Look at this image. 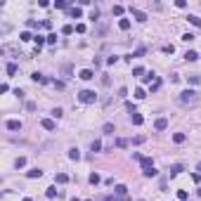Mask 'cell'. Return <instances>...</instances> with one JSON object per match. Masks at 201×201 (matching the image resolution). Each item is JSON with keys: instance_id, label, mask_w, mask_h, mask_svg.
I'll return each mask as SVG.
<instances>
[{"instance_id": "obj_1", "label": "cell", "mask_w": 201, "mask_h": 201, "mask_svg": "<svg viewBox=\"0 0 201 201\" xmlns=\"http://www.w3.org/2000/svg\"><path fill=\"white\" fill-rule=\"evenodd\" d=\"M177 102H180L182 107H194V104L199 102V92L196 90H182L177 95Z\"/></svg>"}, {"instance_id": "obj_2", "label": "cell", "mask_w": 201, "mask_h": 201, "mask_svg": "<svg viewBox=\"0 0 201 201\" xmlns=\"http://www.w3.org/2000/svg\"><path fill=\"white\" fill-rule=\"evenodd\" d=\"M78 102H81V104H95V102H97V95H95V90H81L78 92Z\"/></svg>"}, {"instance_id": "obj_3", "label": "cell", "mask_w": 201, "mask_h": 201, "mask_svg": "<svg viewBox=\"0 0 201 201\" xmlns=\"http://www.w3.org/2000/svg\"><path fill=\"white\" fill-rule=\"evenodd\" d=\"M130 14L135 17V21H147V14L142 12V9H135V7H130Z\"/></svg>"}, {"instance_id": "obj_4", "label": "cell", "mask_w": 201, "mask_h": 201, "mask_svg": "<svg viewBox=\"0 0 201 201\" xmlns=\"http://www.w3.org/2000/svg\"><path fill=\"white\" fill-rule=\"evenodd\" d=\"M5 126H7V130H14V133H17V130H21V121H17V119H9L7 123H5Z\"/></svg>"}, {"instance_id": "obj_5", "label": "cell", "mask_w": 201, "mask_h": 201, "mask_svg": "<svg viewBox=\"0 0 201 201\" xmlns=\"http://www.w3.org/2000/svg\"><path fill=\"white\" fill-rule=\"evenodd\" d=\"M40 126H43L45 130H55L57 128V121L55 119H43V121H40Z\"/></svg>"}, {"instance_id": "obj_6", "label": "cell", "mask_w": 201, "mask_h": 201, "mask_svg": "<svg viewBox=\"0 0 201 201\" xmlns=\"http://www.w3.org/2000/svg\"><path fill=\"white\" fill-rule=\"evenodd\" d=\"M154 128H156V130H166V128H168V119H166V116H161V119H156Z\"/></svg>"}, {"instance_id": "obj_7", "label": "cell", "mask_w": 201, "mask_h": 201, "mask_svg": "<svg viewBox=\"0 0 201 201\" xmlns=\"http://www.w3.org/2000/svg\"><path fill=\"white\" fill-rule=\"evenodd\" d=\"M78 76H81L83 81H92V78H95V71H92V69H83Z\"/></svg>"}, {"instance_id": "obj_8", "label": "cell", "mask_w": 201, "mask_h": 201, "mask_svg": "<svg viewBox=\"0 0 201 201\" xmlns=\"http://www.w3.org/2000/svg\"><path fill=\"white\" fill-rule=\"evenodd\" d=\"M40 175H43L40 168H31V170H26V177H28V180H36V177H40Z\"/></svg>"}, {"instance_id": "obj_9", "label": "cell", "mask_w": 201, "mask_h": 201, "mask_svg": "<svg viewBox=\"0 0 201 201\" xmlns=\"http://www.w3.org/2000/svg\"><path fill=\"white\" fill-rule=\"evenodd\" d=\"M114 192H116V196L126 199V194H128V187H126V185H116V189H114Z\"/></svg>"}, {"instance_id": "obj_10", "label": "cell", "mask_w": 201, "mask_h": 201, "mask_svg": "<svg viewBox=\"0 0 201 201\" xmlns=\"http://www.w3.org/2000/svg\"><path fill=\"white\" fill-rule=\"evenodd\" d=\"M31 81H33V83H50V81H47V78H45V76H43V73H31Z\"/></svg>"}, {"instance_id": "obj_11", "label": "cell", "mask_w": 201, "mask_h": 201, "mask_svg": "<svg viewBox=\"0 0 201 201\" xmlns=\"http://www.w3.org/2000/svg\"><path fill=\"white\" fill-rule=\"evenodd\" d=\"M33 40H36V47L40 50V45H45V43H47V36H40V33H36V36H33Z\"/></svg>"}, {"instance_id": "obj_12", "label": "cell", "mask_w": 201, "mask_h": 201, "mask_svg": "<svg viewBox=\"0 0 201 201\" xmlns=\"http://www.w3.org/2000/svg\"><path fill=\"white\" fill-rule=\"evenodd\" d=\"M140 163H142V170H147V168H154V161H152L149 156H142V161H140Z\"/></svg>"}, {"instance_id": "obj_13", "label": "cell", "mask_w": 201, "mask_h": 201, "mask_svg": "<svg viewBox=\"0 0 201 201\" xmlns=\"http://www.w3.org/2000/svg\"><path fill=\"white\" fill-rule=\"evenodd\" d=\"M189 24H192V26H196V28H201V17H196V14H189Z\"/></svg>"}, {"instance_id": "obj_14", "label": "cell", "mask_w": 201, "mask_h": 201, "mask_svg": "<svg viewBox=\"0 0 201 201\" xmlns=\"http://www.w3.org/2000/svg\"><path fill=\"white\" fill-rule=\"evenodd\" d=\"M130 119H133V126H142V123H144V119H142V114H133V116H130Z\"/></svg>"}, {"instance_id": "obj_15", "label": "cell", "mask_w": 201, "mask_h": 201, "mask_svg": "<svg viewBox=\"0 0 201 201\" xmlns=\"http://www.w3.org/2000/svg\"><path fill=\"white\" fill-rule=\"evenodd\" d=\"M69 14H71L73 19H81L83 17V9L81 7H71V9H69Z\"/></svg>"}, {"instance_id": "obj_16", "label": "cell", "mask_w": 201, "mask_h": 201, "mask_svg": "<svg viewBox=\"0 0 201 201\" xmlns=\"http://www.w3.org/2000/svg\"><path fill=\"white\" fill-rule=\"evenodd\" d=\"M69 159H71V161H78V159H81V152H78L76 147H73V149H69Z\"/></svg>"}, {"instance_id": "obj_17", "label": "cell", "mask_w": 201, "mask_h": 201, "mask_svg": "<svg viewBox=\"0 0 201 201\" xmlns=\"http://www.w3.org/2000/svg\"><path fill=\"white\" fill-rule=\"evenodd\" d=\"M185 59H187V62H194V59H199V55H196L194 50H187V52H185Z\"/></svg>"}, {"instance_id": "obj_18", "label": "cell", "mask_w": 201, "mask_h": 201, "mask_svg": "<svg viewBox=\"0 0 201 201\" xmlns=\"http://www.w3.org/2000/svg\"><path fill=\"white\" fill-rule=\"evenodd\" d=\"M133 76H135V78H144L147 73H144V69H142V66H135V69H133Z\"/></svg>"}, {"instance_id": "obj_19", "label": "cell", "mask_w": 201, "mask_h": 201, "mask_svg": "<svg viewBox=\"0 0 201 201\" xmlns=\"http://www.w3.org/2000/svg\"><path fill=\"white\" fill-rule=\"evenodd\" d=\"M55 180H57L59 185H64V182H69V175H66V173H57V175H55Z\"/></svg>"}, {"instance_id": "obj_20", "label": "cell", "mask_w": 201, "mask_h": 201, "mask_svg": "<svg viewBox=\"0 0 201 201\" xmlns=\"http://www.w3.org/2000/svg\"><path fill=\"white\" fill-rule=\"evenodd\" d=\"M5 71H7V76H14V73H17V64H14V62H9V64L5 66Z\"/></svg>"}, {"instance_id": "obj_21", "label": "cell", "mask_w": 201, "mask_h": 201, "mask_svg": "<svg viewBox=\"0 0 201 201\" xmlns=\"http://www.w3.org/2000/svg\"><path fill=\"white\" fill-rule=\"evenodd\" d=\"M119 28H121V31H128V28H130V19H121Z\"/></svg>"}, {"instance_id": "obj_22", "label": "cell", "mask_w": 201, "mask_h": 201, "mask_svg": "<svg viewBox=\"0 0 201 201\" xmlns=\"http://www.w3.org/2000/svg\"><path fill=\"white\" fill-rule=\"evenodd\" d=\"M173 142H175V144H182V142H185V133H175Z\"/></svg>"}, {"instance_id": "obj_23", "label": "cell", "mask_w": 201, "mask_h": 201, "mask_svg": "<svg viewBox=\"0 0 201 201\" xmlns=\"http://www.w3.org/2000/svg\"><path fill=\"white\" fill-rule=\"evenodd\" d=\"M24 166H26V159H24V156H19L17 161H14V168L19 170V168H24Z\"/></svg>"}, {"instance_id": "obj_24", "label": "cell", "mask_w": 201, "mask_h": 201, "mask_svg": "<svg viewBox=\"0 0 201 201\" xmlns=\"http://www.w3.org/2000/svg\"><path fill=\"white\" fill-rule=\"evenodd\" d=\"M135 97H137V100H144V97H147V90H144V88H137V90H135Z\"/></svg>"}, {"instance_id": "obj_25", "label": "cell", "mask_w": 201, "mask_h": 201, "mask_svg": "<svg viewBox=\"0 0 201 201\" xmlns=\"http://www.w3.org/2000/svg\"><path fill=\"white\" fill-rule=\"evenodd\" d=\"M88 180H90V185H100V182H102V177H100L97 173H92L90 177H88Z\"/></svg>"}, {"instance_id": "obj_26", "label": "cell", "mask_w": 201, "mask_h": 201, "mask_svg": "<svg viewBox=\"0 0 201 201\" xmlns=\"http://www.w3.org/2000/svg\"><path fill=\"white\" fill-rule=\"evenodd\" d=\"M47 199H55V196H57V187H47Z\"/></svg>"}, {"instance_id": "obj_27", "label": "cell", "mask_w": 201, "mask_h": 201, "mask_svg": "<svg viewBox=\"0 0 201 201\" xmlns=\"http://www.w3.org/2000/svg\"><path fill=\"white\" fill-rule=\"evenodd\" d=\"M55 7H57V9H66V7H69V2H66V0H57Z\"/></svg>"}, {"instance_id": "obj_28", "label": "cell", "mask_w": 201, "mask_h": 201, "mask_svg": "<svg viewBox=\"0 0 201 201\" xmlns=\"http://www.w3.org/2000/svg\"><path fill=\"white\" fill-rule=\"evenodd\" d=\"M62 33H64V36H71V33H73V26H71V24L62 26Z\"/></svg>"}, {"instance_id": "obj_29", "label": "cell", "mask_w": 201, "mask_h": 201, "mask_svg": "<svg viewBox=\"0 0 201 201\" xmlns=\"http://www.w3.org/2000/svg\"><path fill=\"white\" fill-rule=\"evenodd\" d=\"M104 133H107V135H114V123H104Z\"/></svg>"}, {"instance_id": "obj_30", "label": "cell", "mask_w": 201, "mask_h": 201, "mask_svg": "<svg viewBox=\"0 0 201 201\" xmlns=\"http://www.w3.org/2000/svg\"><path fill=\"white\" fill-rule=\"evenodd\" d=\"M116 147H119V149H123V147H128V140H123V137H119V140H116Z\"/></svg>"}, {"instance_id": "obj_31", "label": "cell", "mask_w": 201, "mask_h": 201, "mask_svg": "<svg viewBox=\"0 0 201 201\" xmlns=\"http://www.w3.org/2000/svg\"><path fill=\"white\" fill-rule=\"evenodd\" d=\"M144 173V177H154L156 175V168H147V170H142Z\"/></svg>"}, {"instance_id": "obj_32", "label": "cell", "mask_w": 201, "mask_h": 201, "mask_svg": "<svg viewBox=\"0 0 201 201\" xmlns=\"http://www.w3.org/2000/svg\"><path fill=\"white\" fill-rule=\"evenodd\" d=\"M90 19H92V21H97V19H100V9H97V7L90 12Z\"/></svg>"}, {"instance_id": "obj_33", "label": "cell", "mask_w": 201, "mask_h": 201, "mask_svg": "<svg viewBox=\"0 0 201 201\" xmlns=\"http://www.w3.org/2000/svg\"><path fill=\"white\" fill-rule=\"evenodd\" d=\"M90 149H92V152H100V149H102V142H100V140H95V142H92V147H90Z\"/></svg>"}, {"instance_id": "obj_34", "label": "cell", "mask_w": 201, "mask_h": 201, "mask_svg": "<svg viewBox=\"0 0 201 201\" xmlns=\"http://www.w3.org/2000/svg\"><path fill=\"white\" fill-rule=\"evenodd\" d=\"M114 14L121 17V14H123V5H114Z\"/></svg>"}, {"instance_id": "obj_35", "label": "cell", "mask_w": 201, "mask_h": 201, "mask_svg": "<svg viewBox=\"0 0 201 201\" xmlns=\"http://www.w3.org/2000/svg\"><path fill=\"white\" fill-rule=\"evenodd\" d=\"M161 50H163L166 55H173V52H175V47H173V45H163V47H161Z\"/></svg>"}, {"instance_id": "obj_36", "label": "cell", "mask_w": 201, "mask_h": 201, "mask_svg": "<svg viewBox=\"0 0 201 201\" xmlns=\"http://www.w3.org/2000/svg\"><path fill=\"white\" fill-rule=\"evenodd\" d=\"M159 88H161V78H156V81L152 83V92H156V90H159Z\"/></svg>"}, {"instance_id": "obj_37", "label": "cell", "mask_w": 201, "mask_h": 201, "mask_svg": "<svg viewBox=\"0 0 201 201\" xmlns=\"http://www.w3.org/2000/svg\"><path fill=\"white\" fill-rule=\"evenodd\" d=\"M19 38H21V40H33V36H31L28 31H21V36H19Z\"/></svg>"}, {"instance_id": "obj_38", "label": "cell", "mask_w": 201, "mask_h": 201, "mask_svg": "<svg viewBox=\"0 0 201 201\" xmlns=\"http://www.w3.org/2000/svg\"><path fill=\"white\" fill-rule=\"evenodd\" d=\"M47 43H50V45H55V43H57V33H50V36H47Z\"/></svg>"}, {"instance_id": "obj_39", "label": "cell", "mask_w": 201, "mask_h": 201, "mask_svg": "<svg viewBox=\"0 0 201 201\" xmlns=\"http://www.w3.org/2000/svg\"><path fill=\"white\" fill-rule=\"evenodd\" d=\"M180 170H182V166H173V168H170V175H177Z\"/></svg>"}, {"instance_id": "obj_40", "label": "cell", "mask_w": 201, "mask_h": 201, "mask_svg": "<svg viewBox=\"0 0 201 201\" xmlns=\"http://www.w3.org/2000/svg\"><path fill=\"white\" fill-rule=\"evenodd\" d=\"M52 119H62V109H52Z\"/></svg>"}, {"instance_id": "obj_41", "label": "cell", "mask_w": 201, "mask_h": 201, "mask_svg": "<svg viewBox=\"0 0 201 201\" xmlns=\"http://www.w3.org/2000/svg\"><path fill=\"white\" fill-rule=\"evenodd\" d=\"M26 26H28V28H38V24L33 21V19H28V21H26Z\"/></svg>"}, {"instance_id": "obj_42", "label": "cell", "mask_w": 201, "mask_h": 201, "mask_svg": "<svg viewBox=\"0 0 201 201\" xmlns=\"http://www.w3.org/2000/svg\"><path fill=\"white\" fill-rule=\"evenodd\" d=\"M182 40H185V43H189V40H194V36H192V33H185Z\"/></svg>"}, {"instance_id": "obj_43", "label": "cell", "mask_w": 201, "mask_h": 201, "mask_svg": "<svg viewBox=\"0 0 201 201\" xmlns=\"http://www.w3.org/2000/svg\"><path fill=\"white\" fill-rule=\"evenodd\" d=\"M177 199L185 201V199H187V192H185V189H180V192H177Z\"/></svg>"}, {"instance_id": "obj_44", "label": "cell", "mask_w": 201, "mask_h": 201, "mask_svg": "<svg viewBox=\"0 0 201 201\" xmlns=\"http://www.w3.org/2000/svg\"><path fill=\"white\" fill-rule=\"evenodd\" d=\"M71 201H81V199H76V196H73V199H71Z\"/></svg>"}, {"instance_id": "obj_45", "label": "cell", "mask_w": 201, "mask_h": 201, "mask_svg": "<svg viewBox=\"0 0 201 201\" xmlns=\"http://www.w3.org/2000/svg\"><path fill=\"white\" fill-rule=\"evenodd\" d=\"M21 201H31V199H28V196H26V199H21Z\"/></svg>"}]
</instances>
